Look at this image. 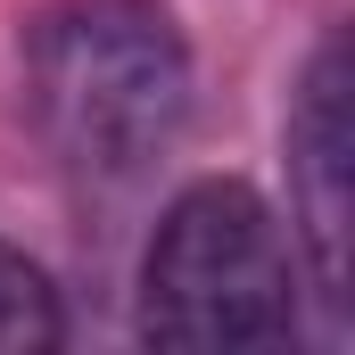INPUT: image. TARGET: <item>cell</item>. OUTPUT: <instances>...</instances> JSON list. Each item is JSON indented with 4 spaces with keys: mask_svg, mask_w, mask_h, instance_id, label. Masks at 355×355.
Listing matches in <instances>:
<instances>
[{
    "mask_svg": "<svg viewBox=\"0 0 355 355\" xmlns=\"http://www.w3.org/2000/svg\"><path fill=\"white\" fill-rule=\"evenodd\" d=\"M58 339H67V306H58L50 272L0 240V355H50Z\"/></svg>",
    "mask_w": 355,
    "mask_h": 355,
    "instance_id": "obj_4",
    "label": "cell"
},
{
    "mask_svg": "<svg viewBox=\"0 0 355 355\" xmlns=\"http://www.w3.org/2000/svg\"><path fill=\"white\" fill-rule=\"evenodd\" d=\"M306 265L265 198L232 174L190 182L141 257V347L182 355H272L306 331Z\"/></svg>",
    "mask_w": 355,
    "mask_h": 355,
    "instance_id": "obj_2",
    "label": "cell"
},
{
    "mask_svg": "<svg viewBox=\"0 0 355 355\" xmlns=\"http://www.w3.org/2000/svg\"><path fill=\"white\" fill-rule=\"evenodd\" d=\"M190 42L157 0H58L25 25V116L75 198H132L190 132Z\"/></svg>",
    "mask_w": 355,
    "mask_h": 355,
    "instance_id": "obj_1",
    "label": "cell"
},
{
    "mask_svg": "<svg viewBox=\"0 0 355 355\" xmlns=\"http://www.w3.org/2000/svg\"><path fill=\"white\" fill-rule=\"evenodd\" d=\"M289 240L297 265L322 289V306L347 322V232H355V132H347V33H322V50L306 58V75L289 91Z\"/></svg>",
    "mask_w": 355,
    "mask_h": 355,
    "instance_id": "obj_3",
    "label": "cell"
}]
</instances>
